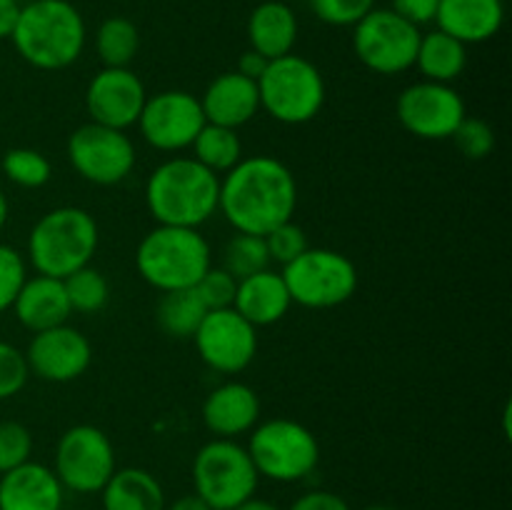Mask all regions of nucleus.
<instances>
[{"label": "nucleus", "instance_id": "37998d69", "mask_svg": "<svg viewBox=\"0 0 512 510\" xmlns=\"http://www.w3.org/2000/svg\"><path fill=\"white\" fill-rule=\"evenodd\" d=\"M20 15V0H0V40L13 35L15 23Z\"/></svg>", "mask_w": 512, "mask_h": 510}, {"label": "nucleus", "instance_id": "aec40b11", "mask_svg": "<svg viewBox=\"0 0 512 510\" xmlns=\"http://www.w3.org/2000/svg\"><path fill=\"white\" fill-rule=\"evenodd\" d=\"M200 108H203L208 123L238 130L240 125L250 123L260 113L258 83L240 75L238 70L220 73L205 88Z\"/></svg>", "mask_w": 512, "mask_h": 510}, {"label": "nucleus", "instance_id": "c9c22d12", "mask_svg": "<svg viewBox=\"0 0 512 510\" xmlns=\"http://www.w3.org/2000/svg\"><path fill=\"white\" fill-rule=\"evenodd\" d=\"M263 238L265 245H268L270 263L288 265L310 248L305 230L300 228L298 223H293V220L278 225V228H273L268 235H263Z\"/></svg>", "mask_w": 512, "mask_h": 510}, {"label": "nucleus", "instance_id": "4be33fe9", "mask_svg": "<svg viewBox=\"0 0 512 510\" xmlns=\"http://www.w3.org/2000/svg\"><path fill=\"white\" fill-rule=\"evenodd\" d=\"M10 310L30 333L58 328V325L68 323V318L73 315L63 280L48 278V275H33L25 280Z\"/></svg>", "mask_w": 512, "mask_h": 510}, {"label": "nucleus", "instance_id": "39448f33", "mask_svg": "<svg viewBox=\"0 0 512 510\" xmlns=\"http://www.w3.org/2000/svg\"><path fill=\"white\" fill-rule=\"evenodd\" d=\"M100 230L93 215L78 205L48 210L28 235V260L38 275L65 280L90 265L98 253Z\"/></svg>", "mask_w": 512, "mask_h": 510}, {"label": "nucleus", "instance_id": "a211bd4d", "mask_svg": "<svg viewBox=\"0 0 512 510\" xmlns=\"http://www.w3.org/2000/svg\"><path fill=\"white\" fill-rule=\"evenodd\" d=\"M200 415L215 438L235 440L260 423V398L248 383L228 380L210 390Z\"/></svg>", "mask_w": 512, "mask_h": 510}, {"label": "nucleus", "instance_id": "473e14b6", "mask_svg": "<svg viewBox=\"0 0 512 510\" xmlns=\"http://www.w3.org/2000/svg\"><path fill=\"white\" fill-rule=\"evenodd\" d=\"M450 140L470 160H485L495 150L493 125L483 118H470V115H465L463 123L458 125V130H455Z\"/></svg>", "mask_w": 512, "mask_h": 510}, {"label": "nucleus", "instance_id": "a18cd8bd", "mask_svg": "<svg viewBox=\"0 0 512 510\" xmlns=\"http://www.w3.org/2000/svg\"><path fill=\"white\" fill-rule=\"evenodd\" d=\"M233 510H280L278 505L275 503H270V500H265V498H248L245 500V503H240L238 508H233Z\"/></svg>", "mask_w": 512, "mask_h": 510}, {"label": "nucleus", "instance_id": "f704fd0d", "mask_svg": "<svg viewBox=\"0 0 512 510\" xmlns=\"http://www.w3.org/2000/svg\"><path fill=\"white\" fill-rule=\"evenodd\" d=\"M33 455V435L18 420L0 423V473L28 463Z\"/></svg>", "mask_w": 512, "mask_h": 510}, {"label": "nucleus", "instance_id": "c85d7f7f", "mask_svg": "<svg viewBox=\"0 0 512 510\" xmlns=\"http://www.w3.org/2000/svg\"><path fill=\"white\" fill-rule=\"evenodd\" d=\"M140 48L138 25L125 15H110L98 25L95 53L103 68H130Z\"/></svg>", "mask_w": 512, "mask_h": 510}, {"label": "nucleus", "instance_id": "4c0bfd02", "mask_svg": "<svg viewBox=\"0 0 512 510\" xmlns=\"http://www.w3.org/2000/svg\"><path fill=\"white\" fill-rule=\"evenodd\" d=\"M310 8L323 23L335 28H353L375 8V0H310Z\"/></svg>", "mask_w": 512, "mask_h": 510}, {"label": "nucleus", "instance_id": "cd10ccee", "mask_svg": "<svg viewBox=\"0 0 512 510\" xmlns=\"http://www.w3.org/2000/svg\"><path fill=\"white\" fill-rule=\"evenodd\" d=\"M190 150H193L190 158H195L200 165L213 170L215 175H225L243 160V143H240L238 130L215 123L203 125V130L193 140Z\"/></svg>", "mask_w": 512, "mask_h": 510}, {"label": "nucleus", "instance_id": "c03bdc74", "mask_svg": "<svg viewBox=\"0 0 512 510\" xmlns=\"http://www.w3.org/2000/svg\"><path fill=\"white\" fill-rule=\"evenodd\" d=\"M165 510H213L198 493H188L175 498L173 503L165 505Z\"/></svg>", "mask_w": 512, "mask_h": 510}, {"label": "nucleus", "instance_id": "c756f323", "mask_svg": "<svg viewBox=\"0 0 512 510\" xmlns=\"http://www.w3.org/2000/svg\"><path fill=\"white\" fill-rule=\"evenodd\" d=\"M63 285L73 313H100L110 300L108 278H105L98 268H93V265H85V268L70 273L68 278L63 280Z\"/></svg>", "mask_w": 512, "mask_h": 510}, {"label": "nucleus", "instance_id": "20e7f679", "mask_svg": "<svg viewBox=\"0 0 512 510\" xmlns=\"http://www.w3.org/2000/svg\"><path fill=\"white\" fill-rule=\"evenodd\" d=\"M213 265V250L200 228L155 225L135 248V270L160 293L195 288Z\"/></svg>", "mask_w": 512, "mask_h": 510}, {"label": "nucleus", "instance_id": "f3484780", "mask_svg": "<svg viewBox=\"0 0 512 510\" xmlns=\"http://www.w3.org/2000/svg\"><path fill=\"white\" fill-rule=\"evenodd\" d=\"M30 375L48 383H70L78 380L93 363V345L88 335L68 323L58 328L33 333V340L25 350Z\"/></svg>", "mask_w": 512, "mask_h": 510}, {"label": "nucleus", "instance_id": "49530a36", "mask_svg": "<svg viewBox=\"0 0 512 510\" xmlns=\"http://www.w3.org/2000/svg\"><path fill=\"white\" fill-rule=\"evenodd\" d=\"M8 215H10V203H8V195L3 193V188H0V230L5 228V223H8Z\"/></svg>", "mask_w": 512, "mask_h": 510}, {"label": "nucleus", "instance_id": "1a4fd4ad", "mask_svg": "<svg viewBox=\"0 0 512 510\" xmlns=\"http://www.w3.org/2000/svg\"><path fill=\"white\" fill-rule=\"evenodd\" d=\"M283 280L293 303L325 310L348 303L358 290V268L348 255L330 248H308L283 265Z\"/></svg>", "mask_w": 512, "mask_h": 510}, {"label": "nucleus", "instance_id": "f8f14e48", "mask_svg": "<svg viewBox=\"0 0 512 510\" xmlns=\"http://www.w3.org/2000/svg\"><path fill=\"white\" fill-rule=\"evenodd\" d=\"M135 145L125 130L100 123H85L68 138V160L88 183L110 188L133 173Z\"/></svg>", "mask_w": 512, "mask_h": 510}, {"label": "nucleus", "instance_id": "9d476101", "mask_svg": "<svg viewBox=\"0 0 512 510\" xmlns=\"http://www.w3.org/2000/svg\"><path fill=\"white\" fill-rule=\"evenodd\" d=\"M420 28L393 13L373 8L353 25V50L360 63L378 75H400L415 65Z\"/></svg>", "mask_w": 512, "mask_h": 510}, {"label": "nucleus", "instance_id": "ddd939ff", "mask_svg": "<svg viewBox=\"0 0 512 510\" xmlns=\"http://www.w3.org/2000/svg\"><path fill=\"white\" fill-rule=\"evenodd\" d=\"M395 115L410 135L420 140H450L468 115L465 100L453 85L418 80L400 90Z\"/></svg>", "mask_w": 512, "mask_h": 510}, {"label": "nucleus", "instance_id": "de8ad7c7", "mask_svg": "<svg viewBox=\"0 0 512 510\" xmlns=\"http://www.w3.org/2000/svg\"><path fill=\"white\" fill-rule=\"evenodd\" d=\"M363 510H398V508H393V505H383V503H375V505H368V508H363Z\"/></svg>", "mask_w": 512, "mask_h": 510}, {"label": "nucleus", "instance_id": "b1692460", "mask_svg": "<svg viewBox=\"0 0 512 510\" xmlns=\"http://www.w3.org/2000/svg\"><path fill=\"white\" fill-rule=\"evenodd\" d=\"M248 40L255 53L268 60L293 53L298 40V18L283 0H265L255 5L248 18Z\"/></svg>", "mask_w": 512, "mask_h": 510}, {"label": "nucleus", "instance_id": "2eb2a0df", "mask_svg": "<svg viewBox=\"0 0 512 510\" xmlns=\"http://www.w3.org/2000/svg\"><path fill=\"white\" fill-rule=\"evenodd\" d=\"M195 350L210 370L220 375H238L258 353V328L250 325L235 308L208 310L193 335Z\"/></svg>", "mask_w": 512, "mask_h": 510}, {"label": "nucleus", "instance_id": "6ab92c4d", "mask_svg": "<svg viewBox=\"0 0 512 510\" xmlns=\"http://www.w3.org/2000/svg\"><path fill=\"white\" fill-rule=\"evenodd\" d=\"M65 488L43 463L18 465L0 473V510H63Z\"/></svg>", "mask_w": 512, "mask_h": 510}, {"label": "nucleus", "instance_id": "72a5a7b5", "mask_svg": "<svg viewBox=\"0 0 512 510\" xmlns=\"http://www.w3.org/2000/svg\"><path fill=\"white\" fill-rule=\"evenodd\" d=\"M28 280V263L13 245L0 243V315L13 308L20 288Z\"/></svg>", "mask_w": 512, "mask_h": 510}, {"label": "nucleus", "instance_id": "393cba45", "mask_svg": "<svg viewBox=\"0 0 512 510\" xmlns=\"http://www.w3.org/2000/svg\"><path fill=\"white\" fill-rule=\"evenodd\" d=\"M103 510H165V490L145 468H120L100 490Z\"/></svg>", "mask_w": 512, "mask_h": 510}, {"label": "nucleus", "instance_id": "4468645a", "mask_svg": "<svg viewBox=\"0 0 512 510\" xmlns=\"http://www.w3.org/2000/svg\"><path fill=\"white\" fill-rule=\"evenodd\" d=\"M205 123L208 120L200 108V98L188 90H160L145 100L138 130L150 148L160 153H180L193 145Z\"/></svg>", "mask_w": 512, "mask_h": 510}, {"label": "nucleus", "instance_id": "a19ab883", "mask_svg": "<svg viewBox=\"0 0 512 510\" xmlns=\"http://www.w3.org/2000/svg\"><path fill=\"white\" fill-rule=\"evenodd\" d=\"M288 510H353L343 495L333 490H308L293 500Z\"/></svg>", "mask_w": 512, "mask_h": 510}, {"label": "nucleus", "instance_id": "79ce46f5", "mask_svg": "<svg viewBox=\"0 0 512 510\" xmlns=\"http://www.w3.org/2000/svg\"><path fill=\"white\" fill-rule=\"evenodd\" d=\"M268 63H270V60L265 58V55L255 53V50L250 48V50H245L243 55H240V60H238V73L258 83V78L265 73V68H268Z\"/></svg>", "mask_w": 512, "mask_h": 510}, {"label": "nucleus", "instance_id": "dca6fc26", "mask_svg": "<svg viewBox=\"0 0 512 510\" xmlns=\"http://www.w3.org/2000/svg\"><path fill=\"white\" fill-rule=\"evenodd\" d=\"M145 100L148 90L130 68H100L85 88V110L90 120L108 128L128 130L138 125Z\"/></svg>", "mask_w": 512, "mask_h": 510}, {"label": "nucleus", "instance_id": "ea45409f", "mask_svg": "<svg viewBox=\"0 0 512 510\" xmlns=\"http://www.w3.org/2000/svg\"><path fill=\"white\" fill-rule=\"evenodd\" d=\"M440 0H393L390 10L398 13L400 18L408 20L413 25H428L435 23V13H438Z\"/></svg>", "mask_w": 512, "mask_h": 510}, {"label": "nucleus", "instance_id": "58836bf2", "mask_svg": "<svg viewBox=\"0 0 512 510\" xmlns=\"http://www.w3.org/2000/svg\"><path fill=\"white\" fill-rule=\"evenodd\" d=\"M30 370L23 350L0 340V400L15 398L28 385Z\"/></svg>", "mask_w": 512, "mask_h": 510}, {"label": "nucleus", "instance_id": "bb28decb", "mask_svg": "<svg viewBox=\"0 0 512 510\" xmlns=\"http://www.w3.org/2000/svg\"><path fill=\"white\" fill-rule=\"evenodd\" d=\"M205 313H208V308L198 298L195 288L163 293L158 310H155L160 330L175 340H193L195 330L203 323Z\"/></svg>", "mask_w": 512, "mask_h": 510}, {"label": "nucleus", "instance_id": "412c9836", "mask_svg": "<svg viewBox=\"0 0 512 510\" xmlns=\"http://www.w3.org/2000/svg\"><path fill=\"white\" fill-rule=\"evenodd\" d=\"M435 23L463 45H478L500 33L505 5L503 0H440Z\"/></svg>", "mask_w": 512, "mask_h": 510}, {"label": "nucleus", "instance_id": "7ed1b4c3", "mask_svg": "<svg viewBox=\"0 0 512 510\" xmlns=\"http://www.w3.org/2000/svg\"><path fill=\"white\" fill-rule=\"evenodd\" d=\"M10 40L33 68L65 70L83 55L88 30L80 10L68 0H28L20 5Z\"/></svg>", "mask_w": 512, "mask_h": 510}, {"label": "nucleus", "instance_id": "a878e982", "mask_svg": "<svg viewBox=\"0 0 512 510\" xmlns=\"http://www.w3.org/2000/svg\"><path fill=\"white\" fill-rule=\"evenodd\" d=\"M465 65H468V45H463L453 35L443 33L438 28L420 35L413 68L420 70L423 80L453 85V80L463 75Z\"/></svg>", "mask_w": 512, "mask_h": 510}, {"label": "nucleus", "instance_id": "423d86ee", "mask_svg": "<svg viewBox=\"0 0 512 510\" xmlns=\"http://www.w3.org/2000/svg\"><path fill=\"white\" fill-rule=\"evenodd\" d=\"M260 110L283 125H305L325 105V78L313 60L288 53L270 60L258 78Z\"/></svg>", "mask_w": 512, "mask_h": 510}, {"label": "nucleus", "instance_id": "5701e85b", "mask_svg": "<svg viewBox=\"0 0 512 510\" xmlns=\"http://www.w3.org/2000/svg\"><path fill=\"white\" fill-rule=\"evenodd\" d=\"M290 305H293V298H290L283 273H275L273 268L238 280L233 308L255 328L280 323L288 315Z\"/></svg>", "mask_w": 512, "mask_h": 510}, {"label": "nucleus", "instance_id": "2f4dec72", "mask_svg": "<svg viewBox=\"0 0 512 510\" xmlns=\"http://www.w3.org/2000/svg\"><path fill=\"white\" fill-rule=\"evenodd\" d=\"M3 175L18 188H43L53 178V165H50L48 155H43L35 148H10L3 155Z\"/></svg>", "mask_w": 512, "mask_h": 510}, {"label": "nucleus", "instance_id": "9b49d317", "mask_svg": "<svg viewBox=\"0 0 512 510\" xmlns=\"http://www.w3.org/2000/svg\"><path fill=\"white\" fill-rule=\"evenodd\" d=\"M115 465L113 440L95 425H73L55 445L53 473L70 493L93 495L103 490Z\"/></svg>", "mask_w": 512, "mask_h": 510}, {"label": "nucleus", "instance_id": "7c9ffc66", "mask_svg": "<svg viewBox=\"0 0 512 510\" xmlns=\"http://www.w3.org/2000/svg\"><path fill=\"white\" fill-rule=\"evenodd\" d=\"M220 268L228 270L235 280H243L248 278V275L260 273V270H268L270 255L263 235L235 233L233 238L225 243L223 265H220Z\"/></svg>", "mask_w": 512, "mask_h": 510}, {"label": "nucleus", "instance_id": "f03ea898", "mask_svg": "<svg viewBox=\"0 0 512 510\" xmlns=\"http://www.w3.org/2000/svg\"><path fill=\"white\" fill-rule=\"evenodd\" d=\"M220 175L188 155H173L150 173L145 205L158 225L200 228L218 213Z\"/></svg>", "mask_w": 512, "mask_h": 510}, {"label": "nucleus", "instance_id": "e433bc0d", "mask_svg": "<svg viewBox=\"0 0 512 510\" xmlns=\"http://www.w3.org/2000/svg\"><path fill=\"white\" fill-rule=\"evenodd\" d=\"M235 290H238V280L225 268H215V265H210L208 273L195 283V293L208 310L233 308Z\"/></svg>", "mask_w": 512, "mask_h": 510}, {"label": "nucleus", "instance_id": "f257e3e1", "mask_svg": "<svg viewBox=\"0 0 512 510\" xmlns=\"http://www.w3.org/2000/svg\"><path fill=\"white\" fill-rule=\"evenodd\" d=\"M298 208V180L283 160L250 155L220 178L218 213L235 233L268 235L293 220Z\"/></svg>", "mask_w": 512, "mask_h": 510}, {"label": "nucleus", "instance_id": "6e6552de", "mask_svg": "<svg viewBox=\"0 0 512 510\" xmlns=\"http://www.w3.org/2000/svg\"><path fill=\"white\" fill-rule=\"evenodd\" d=\"M260 475L238 440L213 438L193 458V493L213 510H233L258 490Z\"/></svg>", "mask_w": 512, "mask_h": 510}, {"label": "nucleus", "instance_id": "0eeeda50", "mask_svg": "<svg viewBox=\"0 0 512 510\" xmlns=\"http://www.w3.org/2000/svg\"><path fill=\"white\" fill-rule=\"evenodd\" d=\"M248 455L260 478L298 483L320 463V445L313 430L290 418H270L250 430Z\"/></svg>", "mask_w": 512, "mask_h": 510}]
</instances>
